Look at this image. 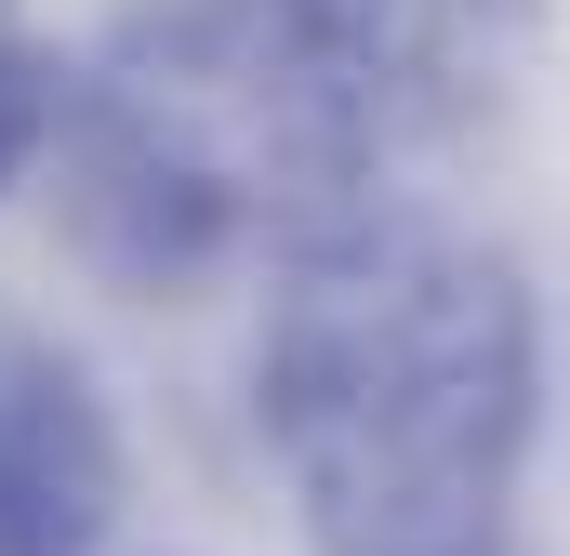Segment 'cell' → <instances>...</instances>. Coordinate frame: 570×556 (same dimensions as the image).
<instances>
[{
	"instance_id": "1",
	"label": "cell",
	"mask_w": 570,
	"mask_h": 556,
	"mask_svg": "<svg viewBox=\"0 0 570 556\" xmlns=\"http://www.w3.org/2000/svg\"><path fill=\"white\" fill-rule=\"evenodd\" d=\"M253 424L305 556H518L544 450V291L425 199H372L266 278Z\"/></svg>"
},
{
	"instance_id": "2",
	"label": "cell",
	"mask_w": 570,
	"mask_h": 556,
	"mask_svg": "<svg viewBox=\"0 0 570 556\" xmlns=\"http://www.w3.org/2000/svg\"><path fill=\"white\" fill-rule=\"evenodd\" d=\"M40 186L80 278L186 305L372 212L399 146L292 0H146L53 80Z\"/></svg>"
},
{
	"instance_id": "3",
	"label": "cell",
	"mask_w": 570,
	"mask_h": 556,
	"mask_svg": "<svg viewBox=\"0 0 570 556\" xmlns=\"http://www.w3.org/2000/svg\"><path fill=\"white\" fill-rule=\"evenodd\" d=\"M134 450L80 345L0 318V556H120Z\"/></svg>"
},
{
	"instance_id": "4",
	"label": "cell",
	"mask_w": 570,
	"mask_h": 556,
	"mask_svg": "<svg viewBox=\"0 0 570 556\" xmlns=\"http://www.w3.org/2000/svg\"><path fill=\"white\" fill-rule=\"evenodd\" d=\"M292 13L332 40V67L358 80V107L385 120L399 159L478 133L558 27V0H292Z\"/></svg>"
},
{
	"instance_id": "5",
	"label": "cell",
	"mask_w": 570,
	"mask_h": 556,
	"mask_svg": "<svg viewBox=\"0 0 570 556\" xmlns=\"http://www.w3.org/2000/svg\"><path fill=\"white\" fill-rule=\"evenodd\" d=\"M53 40H40V13L27 0H0V199L40 172V133H53Z\"/></svg>"
}]
</instances>
